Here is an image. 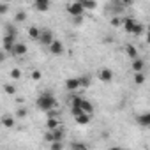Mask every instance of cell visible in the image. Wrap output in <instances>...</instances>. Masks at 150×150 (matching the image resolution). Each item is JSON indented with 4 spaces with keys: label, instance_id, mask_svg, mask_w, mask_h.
<instances>
[{
    "label": "cell",
    "instance_id": "6da1fadb",
    "mask_svg": "<svg viewBox=\"0 0 150 150\" xmlns=\"http://www.w3.org/2000/svg\"><path fill=\"white\" fill-rule=\"evenodd\" d=\"M35 106H37V110L48 113L50 110H55V108H57V99H55V96H53L51 92H42V94L37 97Z\"/></svg>",
    "mask_w": 150,
    "mask_h": 150
},
{
    "label": "cell",
    "instance_id": "7a4b0ae2",
    "mask_svg": "<svg viewBox=\"0 0 150 150\" xmlns=\"http://www.w3.org/2000/svg\"><path fill=\"white\" fill-rule=\"evenodd\" d=\"M122 28L127 32V34H132V35H141L145 32V25L136 21L134 18L127 16V18H122Z\"/></svg>",
    "mask_w": 150,
    "mask_h": 150
},
{
    "label": "cell",
    "instance_id": "3957f363",
    "mask_svg": "<svg viewBox=\"0 0 150 150\" xmlns=\"http://www.w3.org/2000/svg\"><path fill=\"white\" fill-rule=\"evenodd\" d=\"M65 11H67L71 16H83V14H85V11H83V7H81L80 2H69V4L65 6Z\"/></svg>",
    "mask_w": 150,
    "mask_h": 150
},
{
    "label": "cell",
    "instance_id": "277c9868",
    "mask_svg": "<svg viewBox=\"0 0 150 150\" xmlns=\"http://www.w3.org/2000/svg\"><path fill=\"white\" fill-rule=\"evenodd\" d=\"M97 78H99V81H103V83H111V81H113V71L108 69V67H103V69L97 71Z\"/></svg>",
    "mask_w": 150,
    "mask_h": 150
},
{
    "label": "cell",
    "instance_id": "5b68a950",
    "mask_svg": "<svg viewBox=\"0 0 150 150\" xmlns=\"http://www.w3.org/2000/svg\"><path fill=\"white\" fill-rule=\"evenodd\" d=\"M55 41V35L50 28H41V37H39V42L44 44V46H50L51 42Z\"/></svg>",
    "mask_w": 150,
    "mask_h": 150
},
{
    "label": "cell",
    "instance_id": "8992f818",
    "mask_svg": "<svg viewBox=\"0 0 150 150\" xmlns=\"http://www.w3.org/2000/svg\"><path fill=\"white\" fill-rule=\"evenodd\" d=\"M14 42H16V37H13V35H4V39H2V51H4L6 55H11Z\"/></svg>",
    "mask_w": 150,
    "mask_h": 150
},
{
    "label": "cell",
    "instance_id": "52a82bcc",
    "mask_svg": "<svg viewBox=\"0 0 150 150\" xmlns=\"http://www.w3.org/2000/svg\"><path fill=\"white\" fill-rule=\"evenodd\" d=\"M27 51H28V48H27V44L25 42H14V46H13V57H25L27 55Z\"/></svg>",
    "mask_w": 150,
    "mask_h": 150
},
{
    "label": "cell",
    "instance_id": "ba28073f",
    "mask_svg": "<svg viewBox=\"0 0 150 150\" xmlns=\"http://www.w3.org/2000/svg\"><path fill=\"white\" fill-rule=\"evenodd\" d=\"M48 50H50L51 55H62V53H64V44H62V41L55 39V41L48 46Z\"/></svg>",
    "mask_w": 150,
    "mask_h": 150
},
{
    "label": "cell",
    "instance_id": "9c48e42d",
    "mask_svg": "<svg viewBox=\"0 0 150 150\" xmlns=\"http://www.w3.org/2000/svg\"><path fill=\"white\" fill-rule=\"evenodd\" d=\"M83 113H87V115H90L92 117V113H94V104L88 101V99H83L81 97V101H80V106H78Z\"/></svg>",
    "mask_w": 150,
    "mask_h": 150
},
{
    "label": "cell",
    "instance_id": "30bf717a",
    "mask_svg": "<svg viewBox=\"0 0 150 150\" xmlns=\"http://www.w3.org/2000/svg\"><path fill=\"white\" fill-rule=\"evenodd\" d=\"M50 7H51V4L48 0H35L34 2V9L39 13H46V11H50Z\"/></svg>",
    "mask_w": 150,
    "mask_h": 150
},
{
    "label": "cell",
    "instance_id": "8fae6325",
    "mask_svg": "<svg viewBox=\"0 0 150 150\" xmlns=\"http://www.w3.org/2000/svg\"><path fill=\"white\" fill-rule=\"evenodd\" d=\"M136 122H138L141 127H148V125H150V113H148V111L139 113V115L136 117Z\"/></svg>",
    "mask_w": 150,
    "mask_h": 150
},
{
    "label": "cell",
    "instance_id": "7c38bea8",
    "mask_svg": "<svg viewBox=\"0 0 150 150\" xmlns=\"http://www.w3.org/2000/svg\"><path fill=\"white\" fill-rule=\"evenodd\" d=\"M0 124H2L4 127H7V129H13V127L16 125V120H14V117H11V115H4L2 118H0Z\"/></svg>",
    "mask_w": 150,
    "mask_h": 150
},
{
    "label": "cell",
    "instance_id": "4fadbf2b",
    "mask_svg": "<svg viewBox=\"0 0 150 150\" xmlns=\"http://www.w3.org/2000/svg\"><path fill=\"white\" fill-rule=\"evenodd\" d=\"M65 88H67L69 92H74V90H78V88H80L78 78H67V80H65Z\"/></svg>",
    "mask_w": 150,
    "mask_h": 150
},
{
    "label": "cell",
    "instance_id": "5bb4252c",
    "mask_svg": "<svg viewBox=\"0 0 150 150\" xmlns=\"http://www.w3.org/2000/svg\"><path fill=\"white\" fill-rule=\"evenodd\" d=\"M90 120H92V117L87 115V113H81V115H78V117H74V122H76L78 125H88Z\"/></svg>",
    "mask_w": 150,
    "mask_h": 150
},
{
    "label": "cell",
    "instance_id": "9a60e30c",
    "mask_svg": "<svg viewBox=\"0 0 150 150\" xmlns=\"http://www.w3.org/2000/svg\"><path fill=\"white\" fill-rule=\"evenodd\" d=\"M78 83H80V88H88L92 85V78L88 74H83V76H78Z\"/></svg>",
    "mask_w": 150,
    "mask_h": 150
},
{
    "label": "cell",
    "instance_id": "2e32d148",
    "mask_svg": "<svg viewBox=\"0 0 150 150\" xmlns=\"http://www.w3.org/2000/svg\"><path fill=\"white\" fill-rule=\"evenodd\" d=\"M125 53H127V57H129L131 60H134V58H139V53H138L136 46H132V44H127V46H125Z\"/></svg>",
    "mask_w": 150,
    "mask_h": 150
},
{
    "label": "cell",
    "instance_id": "e0dca14e",
    "mask_svg": "<svg viewBox=\"0 0 150 150\" xmlns=\"http://www.w3.org/2000/svg\"><path fill=\"white\" fill-rule=\"evenodd\" d=\"M28 37L30 39H34V41H37L39 42V37H41V28H37V27H28Z\"/></svg>",
    "mask_w": 150,
    "mask_h": 150
},
{
    "label": "cell",
    "instance_id": "ac0fdd59",
    "mask_svg": "<svg viewBox=\"0 0 150 150\" xmlns=\"http://www.w3.org/2000/svg\"><path fill=\"white\" fill-rule=\"evenodd\" d=\"M143 69H145L143 58H134V60H132V71H134V72H143Z\"/></svg>",
    "mask_w": 150,
    "mask_h": 150
},
{
    "label": "cell",
    "instance_id": "d6986e66",
    "mask_svg": "<svg viewBox=\"0 0 150 150\" xmlns=\"http://www.w3.org/2000/svg\"><path fill=\"white\" fill-rule=\"evenodd\" d=\"M69 150H88V146L83 141H71L69 143Z\"/></svg>",
    "mask_w": 150,
    "mask_h": 150
},
{
    "label": "cell",
    "instance_id": "ffe728a7",
    "mask_svg": "<svg viewBox=\"0 0 150 150\" xmlns=\"http://www.w3.org/2000/svg\"><path fill=\"white\" fill-rule=\"evenodd\" d=\"M81 7L83 11H96L97 9V2H88V0H81Z\"/></svg>",
    "mask_w": 150,
    "mask_h": 150
},
{
    "label": "cell",
    "instance_id": "44dd1931",
    "mask_svg": "<svg viewBox=\"0 0 150 150\" xmlns=\"http://www.w3.org/2000/svg\"><path fill=\"white\" fill-rule=\"evenodd\" d=\"M46 127H48V131H55L57 127H60L58 118H48V120H46Z\"/></svg>",
    "mask_w": 150,
    "mask_h": 150
},
{
    "label": "cell",
    "instance_id": "7402d4cb",
    "mask_svg": "<svg viewBox=\"0 0 150 150\" xmlns=\"http://www.w3.org/2000/svg\"><path fill=\"white\" fill-rule=\"evenodd\" d=\"M4 92H6L7 96H14V94H16V87L11 85V83H4Z\"/></svg>",
    "mask_w": 150,
    "mask_h": 150
},
{
    "label": "cell",
    "instance_id": "603a6c76",
    "mask_svg": "<svg viewBox=\"0 0 150 150\" xmlns=\"http://www.w3.org/2000/svg\"><path fill=\"white\" fill-rule=\"evenodd\" d=\"M134 83L136 85H143L145 83V74L143 72H134Z\"/></svg>",
    "mask_w": 150,
    "mask_h": 150
},
{
    "label": "cell",
    "instance_id": "cb8c5ba5",
    "mask_svg": "<svg viewBox=\"0 0 150 150\" xmlns=\"http://www.w3.org/2000/svg\"><path fill=\"white\" fill-rule=\"evenodd\" d=\"M6 35H13V37H16V35H18L16 27H14V25H6Z\"/></svg>",
    "mask_w": 150,
    "mask_h": 150
},
{
    "label": "cell",
    "instance_id": "d4e9b609",
    "mask_svg": "<svg viewBox=\"0 0 150 150\" xmlns=\"http://www.w3.org/2000/svg\"><path fill=\"white\" fill-rule=\"evenodd\" d=\"M9 76H11L13 80H20V78H21V69H18V67L11 69V72H9Z\"/></svg>",
    "mask_w": 150,
    "mask_h": 150
},
{
    "label": "cell",
    "instance_id": "484cf974",
    "mask_svg": "<svg viewBox=\"0 0 150 150\" xmlns=\"http://www.w3.org/2000/svg\"><path fill=\"white\" fill-rule=\"evenodd\" d=\"M27 115H28V110H27L25 106H20V108L16 110V117H18V118H25Z\"/></svg>",
    "mask_w": 150,
    "mask_h": 150
},
{
    "label": "cell",
    "instance_id": "4316f807",
    "mask_svg": "<svg viewBox=\"0 0 150 150\" xmlns=\"http://www.w3.org/2000/svg\"><path fill=\"white\" fill-rule=\"evenodd\" d=\"M50 150H64V141H53V143H50Z\"/></svg>",
    "mask_w": 150,
    "mask_h": 150
},
{
    "label": "cell",
    "instance_id": "83f0119b",
    "mask_svg": "<svg viewBox=\"0 0 150 150\" xmlns=\"http://www.w3.org/2000/svg\"><path fill=\"white\" fill-rule=\"evenodd\" d=\"M14 20H16L18 23H21V21H25V20H27V14H25L23 11H18V13H16V16H14Z\"/></svg>",
    "mask_w": 150,
    "mask_h": 150
},
{
    "label": "cell",
    "instance_id": "f1b7e54d",
    "mask_svg": "<svg viewBox=\"0 0 150 150\" xmlns=\"http://www.w3.org/2000/svg\"><path fill=\"white\" fill-rule=\"evenodd\" d=\"M30 78H32L34 81H39V80L42 78V74H41V71H32V72H30Z\"/></svg>",
    "mask_w": 150,
    "mask_h": 150
},
{
    "label": "cell",
    "instance_id": "f546056e",
    "mask_svg": "<svg viewBox=\"0 0 150 150\" xmlns=\"http://www.w3.org/2000/svg\"><path fill=\"white\" fill-rule=\"evenodd\" d=\"M7 13H9V4L0 2V16H2V14H7Z\"/></svg>",
    "mask_w": 150,
    "mask_h": 150
},
{
    "label": "cell",
    "instance_id": "4dcf8cb0",
    "mask_svg": "<svg viewBox=\"0 0 150 150\" xmlns=\"http://www.w3.org/2000/svg\"><path fill=\"white\" fill-rule=\"evenodd\" d=\"M111 25H113V27H122V18H120V16L111 18Z\"/></svg>",
    "mask_w": 150,
    "mask_h": 150
},
{
    "label": "cell",
    "instance_id": "1f68e13d",
    "mask_svg": "<svg viewBox=\"0 0 150 150\" xmlns=\"http://www.w3.org/2000/svg\"><path fill=\"white\" fill-rule=\"evenodd\" d=\"M58 113H60V111H58V110L55 108V110H50V111H48L46 115H48V118H58Z\"/></svg>",
    "mask_w": 150,
    "mask_h": 150
},
{
    "label": "cell",
    "instance_id": "d6a6232c",
    "mask_svg": "<svg viewBox=\"0 0 150 150\" xmlns=\"http://www.w3.org/2000/svg\"><path fill=\"white\" fill-rule=\"evenodd\" d=\"M72 23L74 25H81L83 23V16H72Z\"/></svg>",
    "mask_w": 150,
    "mask_h": 150
},
{
    "label": "cell",
    "instance_id": "836d02e7",
    "mask_svg": "<svg viewBox=\"0 0 150 150\" xmlns=\"http://www.w3.org/2000/svg\"><path fill=\"white\" fill-rule=\"evenodd\" d=\"M71 113H72V117H78V115H81L83 111H81L80 108H71Z\"/></svg>",
    "mask_w": 150,
    "mask_h": 150
},
{
    "label": "cell",
    "instance_id": "e575fe53",
    "mask_svg": "<svg viewBox=\"0 0 150 150\" xmlns=\"http://www.w3.org/2000/svg\"><path fill=\"white\" fill-rule=\"evenodd\" d=\"M6 58H7V55H6L2 50H0V64H2V62H6Z\"/></svg>",
    "mask_w": 150,
    "mask_h": 150
},
{
    "label": "cell",
    "instance_id": "d590c367",
    "mask_svg": "<svg viewBox=\"0 0 150 150\" xmlns=\"http://www.w3.org/2000/svg\"><path fill=\"white\" fill-rule=\"evenodd\" d=\"M108 150H122L120 146H111V148H108Z\"/></svg>",
    "mask_w": 150,
    "mask_h": 150
},
{
    "label": "cell",
    "instance_id": "8d00e7d4",
    "mask_svg": "<svg viewBox=\"0 0 150 150\" xmlns=\"http://www.w3.org/2000/svg\"><path fill=\"white\" fill-rule=\"evenodd\" d=\"M122 150H127V148H122Z\"/></svg>",
    "mask_w": 150,
    "mask_h": 150
}]
</instances>
